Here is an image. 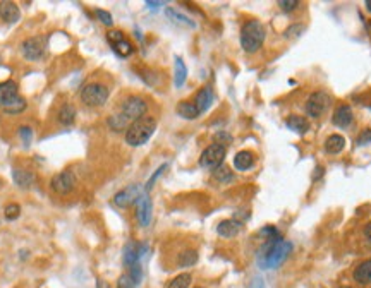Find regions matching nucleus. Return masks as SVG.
Returning a JSON list of instances; mask_svg holds the SVG:
<instances>
[{
  "label": "nucleus",
  "mask_w": 371,
  "mask_h": 288,
  "mask_svg": "<svg viewBox=\"0 0 371 288\" xmlns=\"http://www.w3.org/2000/svg\"><path fill=\"white\" fill-rule=\"evenodd\" d=\"M298 6H299L298 0H278V7H280V9H282L283 12H290V11H294Z\"/></svg>",
  "instance_id": "34"
},
{
  "label": "nucleus",
  "mask_w": 371,
  "mask_h": 288,
  "mask_svg": "<svg viewBox=\"0 0 371 288\" xmlns=\"http://www.w3.org/2000/svg\"><path fill=\"white\" fill-rule=\"evenodd\" d=\"M213 91H211V87H208V86H205V87H201V89L198 91V94L194 96V107L198 108V112H199V115L201 114H205V112L208 110V108L211 107V103H213Z\"/></svg>",
  "instance_id": "14"
},
{
  "label": "nucleus",
  "mask_w": 371,
  "mask_h": 288,
  "mask_svg": "<svg viewBox=\"0 0 371 288\" xmlns=\"http://www.w3.org/2000/svg\"><path fill=\"white\" fill-rule=\"evenodd\" d=\"M136 216L141 227H148L152 221V199H150L148 192H143L136 201Z\"/></svg>",
  "instance_id": "12"
},
{
  "label": "nucleus",
  "mask_w": 371,
  "mask_h": 288,
  "mask_svg": "<svg viewBox=\"0 0 371 288\" xmlns=\"http://www.w3.org/2000/svg\"><path fill=\"white\" fill-rule=\"evenodd\" d=\"M127 122H129V120H127L122 114H119V115H112L110 119H108V125H110V127L114 129V131H120V129H124V127H126V125H127ZM127 127H129V125H127Z\"/></svg>",
  "instance_id": "30"
},
{
  "label": "nucleus",
  "mask_w": 371,
  "mask_h": 288,
  "mask_svg": "<svg viewBox=\"0 0 371 288\" xmlns=\"http://www.w3.org/2000/svg\"><path fill=\"white\" fill-rule=\"evenodd\" d=\"M4 213H6L7 220H16L21 215V206L19 204H9V206H6V211Z\"/></svg>",
  "instance_id": "32"
},
{
  "label": "nucleus",
  "mask_w": 371,
  "mask_h": 288,
  "mask_svg": "<svg viewBox=\"0 0 371 288\" xmlns=\"http://www.w3.org/2000/svg\"><path fill=\"white\" fill-rule=\"evenodd\" d=\"M352 119H354L352 108L349 105H340V107H337L335 114H333V117H332V122L335 124L337 127L345 129L352 124Z\"/></svg>",
  "instance_id": "16"
},
{
  "label": "nucleus",
  "mask_w": 371,
  "mask_h": 288,
  "mask_svg": "<svg viewBox=\"0 0 371 288\" xmlns=\"http://www.w3.org/2000/svg\"><path fill=\"white\" fill-rule=\"evenodd\" d=\"M57 117H59V122L62 125H70L74 122V119H76V108L70 105V103H65V105L60 107Z\"/></svg>",
  "instance_id": "25"
},
{
  "label": "nucleus",
  "mask_w": 371,
  "mask_h": 288,
  "mask_svg": "<svg viewBox=\"0 0 371 288\" xmlns=\"http://www.w3.org/2000/svg\"><path fill=\"white\" fill-rule=\"evenodd\" d=\"M146 110H148V105L141 96H129L126 102H124L122 112H120V114L126 117L127 120L134 122V120L146 115Z\"/></svg>",
  "instance_id": "8"
},
{
  "label": "nucleus",
  "mask_w": 371,
  "mask_h": 288,
  "mask_svg": "<svg viewBox=\"0 0 371 288\" xmlns=\"http://www.w3.org/2000/svg\"><path fill=\"white\" fill-rule=\"evenodd\" d=\"M356 143H357V146H366V144H369V143H371V129H364V131H362L361 134L357 136Z\"/></svg>",
  "instance_id": "35"
},
{
  "label": "nucleus",
  "mask_w": 371,
  "mask_h": 288,
  "mask_svg": "<svg viewBox=\"0 0 371 288\" xmlns=\"http://www.w3.org/2000/svg\"><path fill=\"white\" fill-rule=\"evenodd\" d=\"M194 288H201V286H194Z\"/></svg>",
  "instance_id": "47"
},
{
  "label": "nucleus",
  "mask_w": 371,
  "mask_h": 288,
  "mask_svg": "<svg viewBox=\"0 0 371 288\" xmlns=\"http://www.w3.org/2000/svg\"><path fill=\"white\" fill-rule=\"evenodd\" d=\"M285 125L290 131L298 132V134H306V132L310 131V122H308L304 117H299V115H289L285 119Z\"/></svg>",
  "instance_id": "21"
},
{
  "label": "nucleus",
  "mask_w": 371,
  "mask_h": 288,
  "mask_svg": "<svg viewBox=\"0 0 371 288\" xmlns=\"http://www.w3.org/2000/svg\"><path fill=\"white\" fill-rule=\"evenodd\" d=\"M364 6H366V9H368V12H371V0H366Z\"/></svg>",
  "instance_id": "45"
},
{
  "label": "nucleus",
  "mask_w": 371,
  "mask_h": 288,
  "mask_svg": "<svg viewBox=\"0 0 371 288\" xmlns=\"http://www.w3.org/2000/svg\"><path fill=\"white\" fill-rule=\"evenodd\" d=\"M225 153H227L225 144H222V143L210 144L205 151L201 153V156H199V165H201L203 168H213L215 170L216 166L224 165Z\"/></svg>",
  "instance_id": "6"
},
{
  "label": "nucleus",
  "mask_w": 371,
  "mask_h": 288,
  "mask_svg": "<svg viewBox=\"0 0 371 288\" xmlns=\"http://www.w3.org/2000/svg\"><path fill=\"white\" fill-rule=\"evenodd\" d=\"M362 233H364V239L368 240V244L371 245V223L366 225L364 230H362Z\"/></svg>",
  "instance_id": "42"
},
{
  "label": "nucleus",
  "mask_w": 371,
  "mask_h": 288,
  "mask_svg": "<svg viewBox=\"0 0 371 288\" xmlns=\"http://www.w3.org/2000/svg\"><path fill=\"white\" fill-rule=\"evenodd\" d=\"M97 288H110V285H108L107 281H103V279H98V281H97Z\"/></svg>",
  "instance_id": "43"
},
{
  "label": "nucleus",
  "mask_w": 371,
  "mask_h": 288,
  "mask_svg": "<svg viewBox=\"0 0 371 288\" xmlns=\"http://www.w3.org/2000/svg\"><path fill=\"white\" fill-rule=\"evenodd\" d=\"M339 288H352V286H347V285H344V286H339Z\"/></svg>",
  "instance_id": "46"
},
{
  "label": "nucleus",
  "mask_w": 371,
  "mask_h": 288,
  "mask_svg": "<svg viewBox=\"0 0 371 288\" xmlns=\"http://www.w3.org/2000/svg\"><path fill=\"white\" fill-rule=\"evenodd\" d=\"M332 103L330 94H327L325 91H316L313 93L306 102V114L311 117V119H318L322 117L325 112L328 110Z\"/></svg>",
  "instance_id": "7"
},
{
  "label": "nucleus",
  "mask_w": 371,
  "mask_h": 288,
  "mask_svg": "<svg viewBox=\"0 0 371 288\" xmlns=\"http://www.w3.org/2000/svg\"><path fill=\"white\" fill-rule=\"evenodd\" d=\"M241 230H243V223L237 220H224L216 225V233H218L220 237H225V239L239 235Z\"/></svg>",
  "instance_id": "15"
},
{
  "label": "nucleus",
  "mask_w": 371,
  "mask_h": 288,
  "mask_svg": "<svg viewBox=\"0 0 371 288\" xmlns=\"http://www.w3.org/2000/svg\"><path fill=\"white\" fill-rule=\"evenodd\" d=\"M107 38H108V41H110V45H115V43H119V41L126 40V38H124V33L122 31H117V29H114V31L108 33Z\"/></svg>",
  "instance_id": "39"
},
{
  "label": "nucleus",
  "mask_w": 371,
  "mask_h": 288,
  "mask_svg": "<svg viewBox=\"0 0 371 288\" xmlns=\"http://www.w3.org/2000/svg\"><path fill=\"white\" fill-rule=\"evenodd\" d=\"M186 79H187L186 64L182 62L181 57H176V64H174V84H176V87L184 86Z\"/></svg>",
  "instance_id": "23"
},
{
  "label": "nucleus",
  "mask_w": 371,
  "mask_h": 288,
  "mask_svg": "<svg viewBox=\"0 0 371 288\" xmlns=\"http://www.w3.org/2000/svg\"><path fill=\"white\" fill-rule=\"evenodd\" d=\"M254 161H256V158L251 151H239L234 156V166L239 172H246V170L253 168Z\"/></svg>",
  "instance_id": "20"
},
{
  "label": "nucleus",
  "mask_w": 371,
  "mask_h": 288,
  "mask_svg": "<svg viewBox=\"0 0 371 288\" xmlns=\"http://www.w3.org/2000/svg\"><path fill=\"white\" fill-rule=\"evenodd\" d=\"M249 288H265L263 279H261V278H254L253 281H251V285H249Z\"/></svg>",
  "instance_id": "41"
},
{
  "label": "nucleus",
  "mask_w": 371,
  "mask_h": 288,
  "mask_svg": "<svg viewBox=\"0 0 371 288\" xmlns=\"http://www.w3.org/2000/svg\"><path fill=\"white\" fill-rule=\"evenodd\" d=\"M81 100L88 107H102L108 100V87L100 82H90L83 87Z\"/></svg>",
  "instance_id": "5"
},
{
  "label": "nucleus",
  "mask_w": 371,
  "mask_h": 288,
  "mask_svg": "<svg viewBox=\"0 0 371 288\" xmlns=\"http://www.w3.org/2000/svg\"><path fill=\"white\" fill-rule=\"evenodd\" d=\"M141 194H143V192H141L139 185H129L114 196V204L117 208H129L131 204H134L137 199H139Z\"/></svg>",
  "instance_id": "11"
},
{
  "label": "nucleus",
  "mask_w": 371,
  "mask_h": 288,
  "mask_svg": "<svg viewBox=\"0 0 371 288\" xmlns=\"http://www.w3.org/2000/svg\"><path fill=\"white\" fill-rule=\"evenodd\" d=\"M301 33H303L301 24H299V26H292V28H289L285 31V38H295V36H299Z\"/></svg>",
  "instance_id": "40"
},
{
  "label": "nucleus",
  "mask_w": 371,
  "mask_h": 288,
  "mask_svg": "<svg viewBox=\"0 0 371 288\" xmlns=\"http://www.w3.org/2000/svg\"><path fill=\"white\" fill-rule=\"evenodd\" d=\"M213 178L216 182L225 183V182H231L232 178H234V175H232V172L225 165H220L213 170Z\"/></svg>",
  "instance_id": "28"
},
{
  "label": "nucleus",
  "mask_w": 371,
  "mask_h": 288,
  "mask_svg": "<svg viewBox=\"0 0 371 288\" xmlns=\"http://www.w3.org/2000/svg\"><path fill=\"white\" fill-rule=\"evenodd\" d=\"M134 285H136L134 279L131 278V274H129V273L122 274V276L117 279V288H132Z\"/></svg>",
  "instance_id": "33"
},
{
  "label": "nucleus",
  "mask_w": 371,
  "mask_h": 288,
  "mask_svg": "<svg viewBox=\"0 0 371 288\" xmlns=\"http://www.w3.org/2000/svg\"><path fill=\"white\" fill-rule=\"evenodd\" d=\"M177 114L182 117V119H187V120H194L199 117V112L198 108L194 107L193 102H181L177 105Z\"/></svg>",
  "instance_id": "24"
},
{
  "label": "nucleus",
  "mask_w": 371,
  "mask_h": 288,
  "mask_svg": "<svg viewBox=\"0 0 371 288\" xmlns=\"http://www.w3.org/2000/svg\"><path fill=\"white\" fill-rule=\"evenodd\" d=\"M369 108H371V107H369Z\"/></svg>",
  "instance_id": "48"
},
{
  "label": "nucleus",
  "mask_w": 371,
  "mask_h": 288,
  "mask_svg": "<svg viewBox=\"0 0 371 288\" xmlns=\"http://www.w3.org/2000/svg\"><path fill=\"white\" fill-rule=\"evenodd\" d=\"M0 18L2 21H6V23H18L19 18H21V11L19 7L16 6L14 2H7V0H4V2H0Z\"/></svg>",
  "instance_id": "17"
},
{
  "label": "nucleus",
  "mask_w": 371,
  "mask_h": 288,
  "mask_svg": "<svg viewBox=\"0 0 371 288\" xmlns=\"http://www.w3.org/2000/svg\"><path fill=\"white\" fill-rule=\"evenodd\" d=\"M0 108L6 114H21L26 108V100L19 94L14 81L0 82Z\"/></svg>",
  "instance_id": "3"
},
{
  "label": "nucleus",
  "mask_w": 371,
  "mask_h": 288,
  "mask_svg": "<svg viewBox=\"0 0 371 288\" xmlns=\"http://www.w3.org/2000/svg\"><path fill=\"white\" fill-rule=\"evenodd\" d=\"M45 48H47V38L45 36H33V38H28L21 45V52H23V55L28 60H38V58H41L45 53Z\"/></svg>",
  "instance_id": "9"
},
{
  "label": "nucleus",
  "mask_w": 371,
  "mask_h": 288,
  "mask_svg": "<svg viewBox=\"0 0 371 288\" xmlns=\"http://www.w3.org/2000/svg\"><path fill=\"white\" fill-rule=\"evenodd\" d=\"M345 148V139L339 134H332L325 141V151L328 154H339Z\"/></svg>",
  "instance_id": "22"
},
{
  "label": "nucleus",
  "mask_w": 371,
  "mask_h": 288,
  "mask_svg": "<svg viewBox=\"0 0 371 288\" xmlns=\"http://www.w3.org/2000/svg\"><path fill=\"white\" fill-rule=\"evenodd\" d=\"M167 16H169V18L172 19V21H176V23H182V24H186V26L194 28V23H193V21H191L189 18H186V16L179 14V12H176L174 9H167Z\"/></svg>",
  "instance_id": "31"
},
{
  "label": "nucleus",
  "mask_w": 371,
  "mask_h": 288,
  "mask_svg": "<svg viewBox=\"0 0 371 288\" xmlns=\"http://www.w3.org/2000/svg\"><path fill=\"white\" fill-rule=\"evenodd\" d=\"M191 274L189 273H182L179 274L172 279V281L169 283V288H189V283H191Z\"/></svg>",
  "instance_id": "29"
},
{
  "label": "nucleus",
  "mask_w": 371,
  "mask_h": 288,
  "mask_svg": "<svg viewBox=\"0 0 371 288\" xmlns=\"http://www.w3.org/2000/svg\"><path fill=\"white\" fill-rule=\"evenodd\" d=\"M112 48H114V52L120 57H129L134 52V47H132L131 41H127V40H122V41H119V43L112 45Z\"/></svg>",
  "instance_id": "27"
},
{
  "label": "nucleus",
  "mask_w": 371,
  "mask_h": 288,
  "mask_svg": "<svg viewBox=\"0 0 371 288\" xmlns=\"http://www.w3.org/2000/svg\"><path fill=\"white\" fill-rule=\"evenodd\" d=\"M292 252V244L289 240L278 239H266L265 245L258 254V264L263 269H275L283 264V261Z\"/></svg>",
  "instance_id": "1"
},
{
  "label": "nucleus",
  "mask_w": 371,
  "mask_h": 288,
  "mask_svg": "<svg viewBox=\"0 0 371 288\" xmlns=\"http://www.w3.org/2000/svg\"><path fill=\"white\" fill-rule=\"evenodd\" d=\"M144 250H146V245L143 244H137V242L131 240L126 244V247H124V264L127 266V268H132L134 264H137V261H139V257L144 254Z\"/></svg>",
  "instance_id": "13"
},
{
  "label": "nucleus",
  "mask_w": 371,
  "mask_h": 288,
  "mask_svg": "<svg viewBox=\"0 0 371 288\" xmlns=\"http://www.w3.org/2000/svg\"><path fill=\"white\" fill-rule=\"evenodd\" d=\"M198 262V252L196 250H184V252L179 256V266L181 268H191Z\"/></svg>",
  "instance_id": "26"
},
{
  "label": "nucleus",
  "mask_w": 371,
  "mask_h": 288,
  "mask_svg": "<svg viewBox=\"0 0 371 288\" xmlns=\"http://www.w3.org/2000/svg\"><path fill=\"white\" fill-rule=\"evenodd\" d=\"M12 178H14V183L21 189H31V185L35 183V175L28 170H19L14 168L12 170Z\"/></svg>",
  "instance_id": "19"
},
{
  "label": "nucleus",
  "mask_w": 371,
  "mask_h": 288,
  "mask_svg": "<svg viewBox=\"0 0 371 288\" xmlns=\"http://www.w3.org/2000/svg\"><path fill=\"white\" fill-rule=\"evenodd\" d=\"M97 18L102 21L105 26H112L114 24V19H112V16L108 14L107 11H102V9H97Z\"/></svg>",
  "instance_id": "37"
},
{
  "label": "nucleus",
  "mask_w": 371,
  "mask_h": 288,
  "mask_svg": "<svg viewBox=\"0 0 371 288\" xmlns=\"http://www.w3.org/2000/svg\"><path fill=\"white\" fill-rule=\"evenodd\" d=\"M146 6H148V7H152V9H157L158 6H162V2H150V0H148Z\"/></svg>",
  "instance_id": "44"
},
{
  "label": "nucleus",
  "mask_w": 371,
  "mask_h": 288,
  "mask_svg": "<svg viewBox=\"0 0 371 288\" xmlns=\"http://www.w3.org/2000/svg\"><path fill=\"white\" fill-rule=\"evenodd\" d=\"M265 41V26L260 21H248L241 29V47L246 53H254Z\"/></svg>",
  "instance_id": "4"
},
{
  "label": "nucleus",
  "mask_w": 371,
  "mask_h": 288,
  "mask_svg": "<svg viewBox=\"0 0 371 288\" xmlns=\"http://www.w3.org/2000/svg\"><path fill=\"white\" fill-rule=\"evenodd\" d=\"M167 168H169V165H167V163H165V165H162V166H160V168H158V170H157V172H155V173H153V175H152V178H150V180H148V183H146V192H148L150 189H152V187H153V183H155V182H157V178H158V177H160V175H162V173H164V172H165V170H167Z\"/></svg>",
  "instance_id": "38"
},
{
  "label": "nucleus",
  "mask_w": 371,
  "mask_h": 288,
  "mask_svg": "<svg viewBox=\"0 0 371 288\" xmlns=\"http://www.w3.org/2000/svg\"><path fill=\"white\" fill-rule=\"evenodd\" d=\"M19 136H21V139H23L24 146H30L31 137H33V131L30 127H21L19 129Z\"/></svg>",
  "instance_id": "36"
},
{
  "label": "nucleus",
  "mask_w": 371,
  "mask_h": 288,
  "mask_svg": "<svg viewBox=\"0 0 371 288\" xmlns=\"http://www.w3.org/2000/svg\"><path fill=\"white\" fill-rule=\"evenodd\" d=\"M76 185H78V180H76V175L72 172L57 173L55 177L52 178V182H50L52 190H55L57 194H60V196H65V194H69V192H72L76 189Z\"/></svg>",
  "instance_id": "10"
},
{
  "label": "nucleus",
  "mask_w": 371,
  "mask_h": 288,
  "mask_svg": "<svg viewBox=\"0 0 371 288\" xmlns=\"http://www.w3.org/2000/svg\"><path fill=\"white\" fill-rule=\"evenodd\" d=\"M155 129H157V120L153 117L150 115L141 117V119L129 124V127L126 129V143L129 146H134V148L143 146L153 136Z\"/></svg>",
  "instance_id": "2"
},
{
  "label": "nucleus",
  "mask_w": 371,
  "mask_h": 288,
  "mask_svg": "<svg viewBox=\"0 0 371 288\" xmlns=\"http://www.w3.org/2000/svg\"><path fill=\"white\" fill-rule=\"evenodd\" d=\"M352 278H354V281H357L359 285H371V259L359 262V264L354 268Z\"/></svg>",
  "instance_id": "18"
}]
</instances>
